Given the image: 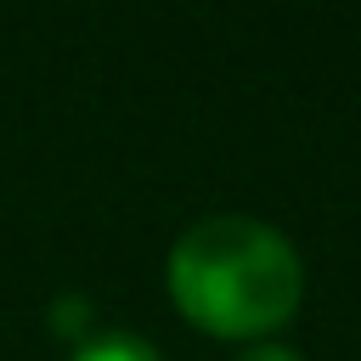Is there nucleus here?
<instances>
[{"label":"nucleus","instance_id":"nucleus-1","mask_svg":"<svg viewBox=\"0 0 361 361\" xmlns=\"http://www.w3.org/2000/svg\"><path fill=\"white\" fill-rule=\"evenodd\" d=\"M305 271L293 243L254 214H209L169 248V299L220 338H259L299 310Z\"/></svg>","mask_w":361,"mask_h":361},{"label":"nucleus","instance_id":"nucleus-2","mask_svg":"<svg viewBox=\"0 0 361 361\" xmlns=\"http://www.w3.org/2000/svg\"><path fill=\"white\" fill-rule=\"evenodd\" d=\"M73 361H164V355H158L147 338H135V333H102V338H90V344H79Z\"/></svg>","mask_w":361,"mask_h":361},{"label":"nucleus","instance_id":"nucleus-3","mask_svg":"<svg viewBox=\"0 0 361 361\" xmlns=\"http://www.w3.org/2000/svg\"><path fill=\"white\" fill-rule=\"evenodd\" d=\"M237 361H299V350H288V344H254V350H243Z\"/></svg>","mask_w":361,"mask_h":361}]
</instances>
